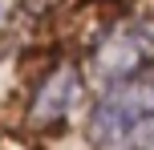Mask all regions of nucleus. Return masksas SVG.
<instances>
[{
    "label": "nucleus",
    "instance_id": "obj_1",
    "mask_svg": "<svg viewBox=\"0 0 154 150\" xmlns=\"http://www.w3.org/2000/svg\"><path fill=\"white\" fill-rule=\"evenodd\" d=\"M93 150H154V69L109 81L89 114Z\"/></svg>",
    "mask_w": 154,
    "mask_h": 150
},
{
    "label": "nucleus",
    "instance_id": "obj_2",
    "mask_svg": "<svg viewBox=\"0 0 154 150\" xmlns=\"http://www.w3.org/2000/svg\"><path fill=\"white\" fill-rule=\"evenodd\" d=\"M150 61V37L142 29H118L109 41H101L97 49V69L106 73L109 81H122L142 73Z\"/></svg>",
    "mask_w": 154,
    "mask_h": 150
},
{
    "label": "nucleus",
    "instance_id": "obj_3",
    "mask_svg": "<svg viewBox=\"0 0 154 150\" xmlns=\"http://www.w3.org/2000/svg\"><path fill=\"white\" fill-rule=\"evenodd\" d=\"M73 106H77V73L73 69H57L53 77L41 85V93H37V106H32V114H37V122H65L73 114Z\"/></svg>",
    "mask_w": 154,
    "mask_h": 150
}]
</instances>
